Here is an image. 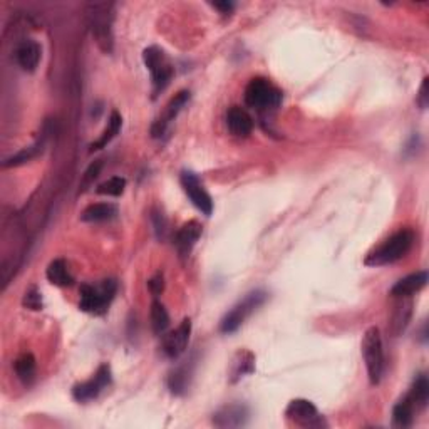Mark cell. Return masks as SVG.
<instances>
[{
  "mask_svg": "<svg viewBox=\"0 0 429 429\" xmlns=\"http://www.w3.org/2000/svg\"><path fill=\"white\" fill-rule=\"evenodd\" d=\"M150 316H151L153 332L158 334V336L165 334L166 329L170 327V316H168V311L165 309V305L158 302V300H155V302L151 304Z\"/></svg>",
  "mask_w": 429,
  "mask_h": 429,
  "instance_id": "4316f807",
  "label": "cell"
},
{
  "mask_svg": "<svg viewBox=\"0 0 429 429\" xmlns=\"http://www.w3.org/2000/svg\"><path fill=\"white\" fill-rule=\"evenodd\" d=\"M285 416L290 423L300 428H327V421L314 406V403L307 399H294L285 409Z\"/></svg>",
  "mask_w": 429,
  "mask_h": 429,
  "instance_id": "ba28073f",
  "label": "cell"
},
{
  "mask_svg": "<svg viewBox=\"0 0 429 429\" xmlns=\"http://www.w3.org/2000/svg\"><path fill=\"white\" fill-rule=\"evenodd\" d=\"M190 334H192V321L185 319L175 331L165 334L161 349H163V352L170 359H178V357L187 351Z\"/></svg>",
  "mask_w": 429,
  "mask_h": 429,
  "instance_id": "8fae6325",
  "label": "cell"
},
{
  "mask_svg": "<svg viewBox=\"0 0 429 429\" xmlns=\"http://www.w3.org/2000/svg\"><path fill=\"white\" fill-rule=\"evenodd\" d=\"M414 411H416V409H414L411 399H409L408 396H404L401 401L394 406V411H393L394 426H398V428L413 426Z\"/></svg>",
  "mask_w": 429,
  "mask_h": 429,
  "instance_id": "cb8c5ba5",
  "label": "cell"
},
{
  "mask_svg": "<svg viewBox=\"0 0 429 429\" xmlns=\"http://www.w3.org/2000/svg\"><path fill=\"white\" fill-rule=\"evenodd\" d=\"M151 220H153V223H155L156 235H158V238H163L165 232H166V220H165L163 213H153Z\"/></svg>",
  "mask_w": 429,
  "mask_h": 429,
  "instance_id": "d6a6232c",
  "label": "cell"
},
{
  "mask_svg": "<svg viewBox=\"0 0 429 429\" xmlns=\"http://www.w3.org/2000/svg\"><path fill=\"white\" fill-rule=\"evenodd\" d=\"M212 6L217 9V11H220L223 16H228V14H232L233 9H235V4L233 2H214Z\"/></svg>",
  "mask_w": 429,
  "mask_h": 429,
  "instance_id": "e575fe53",
  "label": "cell"
},
{
  "mask_svg": "<svg viewBox=\"0 0 429 429\" xmlns=\"http://www.w3.org/2000/svg\"><path fill=\"white\" fill-rule=\"evenodd\" d=\"M269 295L264 290H254V292L247 294L240 302H237L233 307L225 314V317L220 322V331L223 334H233L243 326V322L254 314L260 305L265 304Z\"/></svg>",
  "mask_w": 429,
  "mask_h": 429,
  "instance_id": "5b68a950",
  "label": "cell"
},
{
  "mask_svg": "<svg viewBox=\"0 0 429 429\" xmlns=\"http://www.w3.org/2000/svg\"><path fill=\"white\" fill-rule=\"evenodd\" d=\"M126 188V180L121 178V176H114V178H109L108 181H104L98 187L96 192L99 195H108V197H119L123 195Z\"/></svg>",
  "mask_w": 429,
  "mask_h": 429,
  "instance_id": "83f0119b",
  "label": "cell"
},
{
  "mask_svg": "<svg viewBox=\"0 0 429 429\" xmlns=\"http://www.w3.org/2000/svg\"><path fill=\"white\" fill-rule=\"evenodd\" d=\"M408 398L411 399L413 406L416 411H421L428 406L429 401V383L428 378L424 374H419L416 379H414L413 388L408 393Z\"/></svg>",
  "mask_w": 429,
  "mask_h": 429,
  "instance_id": "603a6c76",
  "label": "cell"
},
{
  "mask_svg": "<svg viewBox=\"0 0 429 429\" xmlns=\"http://www.w3.org/2000/svg\"><path fill=\"white\" fill-rule=\"evenodd\" d=\"M247 106L265 113L277 109L282 103V91L265 78H254L245 89Z\"/></svg>",
  "mask_w": 429,
  "mask_h": 429,
  "instance_id": "277c9868",
  "label": "cell"
},
{
  "mask_svg": "<svg viewBox=\"0 0 429 429\" xmlns=\"http://www.w3.org/2000/svg\"><path fill=\"white\" fill-rule=\"evenodd\" d=\"M116 282L114 280H104L99 285H81V302L79 307L83 312L94 314V316H101L108 311L109 304L113 302L114 295H116Z\"/></svg>",
  "mask_w": 429,
  "mask_h": 429,
  "instance_id": "8992f818",
  "label": "cell"
},
{
  "mask_svg": "<svg viewBox=\"0 0 429 429\" xmlns=\"http://www.w3.org/2000/svg\"><path fill=\"white\" fill-rule=\"evenodd\" d=\"M111 384V367L108 364H103L98 369V373L94 374V378H91L86 383H79L73 388V396L76 401L88 403L96 399L99 394L103 393L104 388Z\"/></svg>",
  "mask_w": 429,
  "mask_h": 429,
  "instance_id": "30bf717a",
  "label": "cell"
},
{
  "mask_svg": "<svg viewBox=\"0 0 429 429\" xmlns=\"http://www.w3.org/2000/svg\"><path fill=\"white\" fill-rule=\"evenodd\" d=\"M428 83H429V79H428V78H424V79H423L421 88H419L418 98H416V103L419 104V108H421V109H426V108H428V101H429V94H428Z\"/></svg>",
  "mask_w": 429,
  "mask_h": 429,
  "instance_id": "836d02e7",
  "label": "cell"
},
{
  "mask_svg": "<svg viewBox=\"0 0 429 429\" xmlns=\"http://www.w3.org/2000/svg\"><path fill=\"white\" fill-rule=\"evenodd\" d=\"M428 284V272H416V274L408 275L396 282V285L391 289V295L393 297H413L414 294L426 287Z\"/></svg>",
  "mask_w": 429,
  "mask_h": 429,
  "instance_id": "ac0fdd59",
  "label": "cell"
},
{
  "mask_svg": "<svg viewBox=\"0 0 429 429\" xmlns=\"http://www.w3.org/2000/svg\"><path fill=\"white\" fill-rule=\"evenodd\" d=\"M203 227L202 223H198L197 220H190L188 223H185L183 227L176 232L175 235V247L176 252H178L180 259H188L190 254H192L193 247L197 245V242L202 237Z\"/></svg>",
  "mask_w": 429,
  "mask_h": 429,
  "instance_id": "4fadbf2b",
  "label": "cell"
},
{
  "mask_svg": "<svg viewBox=\"0 0 429 429\" xmlns=\"http://www.w3.org/2000/svg\"><path fill=\"white\" fill-rule=\"evenodd\" d=\"M46 277L52 285H57V287H71L74 284V277L71 275L68 264L63 259L51 262L46 270Z\"/></svg>",
  "mask_w": 429,
  "mask_h": 429,
  "instance_id": "d6986e66",
  "label": "cell"
},
{
  "mask_svg": "<svg viewBox=\"0 0 429 429\" xmlns=\"http://www.w3.org/2000/svg\"><path fill=\"white\" fill-rule=\"evenodd\" d=\"M143 61H145V66L151 74L153 93H155L156 96V94H160L161 91L171 83L175 74V68L168 59V56L165 54V51H161L160 47L156 46L146 47V49L143 51Z\"/></svg>",
  "mask_w": 429,
  "mask_h": 429,
  "instance_id": "52a82bcc",
  "label": "cell"
},
{
  "mask_svg": "<svg viewBox=\"0 0 429 429\" xmlns=\"http://www.w3.org/2000/svg\"><path fill=\"white\" fill-rule=\"evenodd\" d=\"M249 408L243 404H228L213 414L212 421L217 428H242L249 423Z\"/></svg>",
  "mask_w": 429,
  "mask_h": 429,
  "instance_id": "7c38bea8",
  "label": "cell"
},
{
  "mask_svg": "<svg viewBox=\"0 0 429 429\" xmlns=\"http://www.w3.org/2000/svg\"><path fill=\"white\" fill-rule=\"evenodd\" d=\"M39 153V148L37 146H31V148H26V150H22L21 153H17V155L11 156V158H7L6 161H4V166H19V165H24L27 163V161H31L34 156Z\"/></svg>",
  "mask_w": 429,
  "mask_h": 429,
  "instance_id": "f1b7e54d",
  "label": "cell"
},
{
  "mask_svg": "<svg viewBox=\"0 0 429 429\" xmlns=\"http://www.w3.org/2000/svg\"><path fill=\"white\" fill-rule=\"evenodd\" d=\"M192 374H193L192 364H183L180 367H176V369L170 374V378H168V388L171 393L176 396H181V394L187 393L190 381H192Z\"/></svg>",
  "mask_w": 429,
  "mask_h": 429,
  "instance_id": "7402d4cb",
  "label": "cell"
},
{
  "mask_svg": "<svg viewBox=\"0 0 429 429\" xmlns=\"http://www.w3.org/2000/svg\"><path fill=\"white\" fill-rule=\"evenodd\" d=\"M227 126L233 136L247 138L254 130V121L245 109L233 106L227 113Z\"/></svg>",
  "mask_w": 429,
  "mask_h": 429,
  "instance_id": "e0dca14e",
  "label": "cell"
},
{
  "mask_svg": "<svg viewBox=\"0 0 429 429\" xmlns=\"http://www.w3.org/2000/svg\"><path fill=\"white\" fill-rule=\"evenodd\" d=\"M255 371V356L250 351L242 349L233 356L230 369H228V381L232 384H237L245 376L252 374Z\"/></svg>",
  "mask_w": 429,
  "mask_h": 429,
  "instance_id": "2e32d148",
  "label": "cell"
},
{
  "mask_svg": "<svg viewBox=\"0 0 429 429\" xmlns=\"http://www.w3.org/2000/svg\"><path fill=\"white\" fill-rule=\"evenodd\" d=\"M101 168H103V161H94V163L91 165L88 170H86V173L83 176V181H81V188H83V190L88 188L89 185L98 178L99 173H101Z\"/></svg>",
  "mask_w": 429,
  "mask_h": 429,
  "instance_id": "4dcf8cb0",
  "label": "cell"
},
{
  "mask_svg": "<svg viewBox=\"0 0 429 429\" xmlns=\"http://www.w3.org/2000/svg\"><path fill=\"white\" fill-rule=\"evenodd\" d=\"M148 287H150L151 294L155 295V297H158V295H161V292L165 290V279H163V274H156L155 277H153L150 282H148Z\"/></svg>",
  "mask_w": 429,
  "mask_h": 429,
  "instance_id": "1f68e13d",
  "label": "cell"
},
{
  "mask_svg": "<svg viewBox=\"0 0 429 429\" xmlns=\"http://www.w3.org/2000/svg\"><path fill=\"white\" fill-rule=\"evenodd\" d=\"M362 357H364L369 383L378 386L384 374V349L383 337L378 327H369L362 337Z\"/></svg>",
  "mask_w": 429,
  "mask_h": 429,
  "instance_id": "3957f363",
  "label": "cell"
},
{
  "mask_svg": "<svg viewBox=\"0 0 429 429\" xmlns=\"http://www.w3.org/2000/svg\"><path fill=\"white\" fill-rule=\"evenodd\" d=\"M118 214V208L111 203H94L89 205L88 208L81 213V220L89 222V223H98V222H108L113 220Z\"/></svg>",
  "mask_w": 429,
  "mask_h": 429,
  "instance_id": "44dd1931",
  "label": "cell"
},
{
  "mask_svg": "<svg viewBox=\"0 0 429 429\" xmlns=\"http://www.w3.org/2000/svg\"><path fill=\"white\" fill-rule=\"evenodd\" d=\"M121 126H123L121 114H119L118 111H113L111 116H109L108 128H106V130H104L101 138H99L98 141H94L93 145H91V150H93V151L94 150H101V148L106 146L108 143L113 140V138H116L119 135V131H121Z\"/></svg>",
  "mask_w": 429,
  "mask_h": 429,
  "instance_id": "484cf974",
  "label": "cell"
},
{
  "mask_svg": "<svg viewBox=\"0 0 429 429\" xmlns=\"http://www.w3.org/2000/svg\"><path fill=\"white\" fill-rule=\"evenodd\" d=\"M88 21L91 32L99 49L106 54H111L114 46L113 37V22H114V4L101 2L89 4L88 6Z\"/></svg>",
  "mask_w": 429,
  "mask_h": 429,
  "instance_id": "7a4b0ae2",
  "label": "cell"
},
{
  "mask_svg": "<svg viewBox=\"0 0 429 429\" xmlns=\"http://www.w3.org/2000/svg\"><path fill=\"white\" fill-rule=\"evenodd\" d=\"M401 302L396 304L394 312H393V322H391V331H393L394 336H399V334L404 332V329L408 327L409 319H411L413 314V302L411 297H398Z\"/></svg>",
  "mask_w": 429,
  "mask_h": 429,
  "instance_id": "ffe728a7",
  "label": "cell"
},
{
  "mask_svg": "<svg viewBox=\"0 0 429 429\" xmlns=\"http://www.w3.org/2000/svg\"><path fill=\"white\" fill-rule=\"evenodd\" d=\"M36 367H37L36 357L32 354H22L16 362H14V369H16L17 378L26 386H31L34 383Z\"/></svg>",
  "mask_w": 429,
  "mask_h": 429,
  "instance_id": "d4e9b609",
  "label": "cell"
},
{
  "mask_svg": "<svg viewBox=\"0 0 429 429\" xmlns=\"http://www.w3.org/2000/svg\"><path fill=\"white\" fill-rule=\"evenodd\" d=\"M42 49L36 41L26 39L17 46L16 49V61L26 73H34L37 66L41 63Z\"/></svg>",
  "mask_w": 429,
  "mask_h": 429,
  "instance_id": "9a60e30c",
  "label": "cell"
},
{
  "mask_svg": "<svg viewBox=\"0 0 429 429\" xmlns=\"http://www.w3.org/2000/svg\"><path fill=\"white\" fill-rule=\"evenodd\" d=\"M22 305L26 309H31V311H42L44 307V302H42V295L37 287H31L24 295L22 299Z\"/></svg>",
  "mask_w": 429,
  "mask_h": 429,
  "instance_id": "f546056e",
  "label": "cell"
},
{
  "mask_svg": "<svg viewBox=\"0 0 429 429\" xmlns=\"http://www.w3.org/2000/svg\"><path fill=\"white\" fill-rule=\"evenodd\" d=\"M190 101V93L188 91H180L176 96L171 99V101L168 103V106H166V111L163 116H161L158 121L155 123L151 128V135L153 138H163V135L166 133V130H168L170 123L173 121V119L178 116V113L183 109L185 106H187V103Z\"/></svg>",
  "mask_w": 429,
  "mask_h": 429,
  "instance_id": "5bb4252c",
  "label": "cell"
},
{
  "mask_svg": "<svg viewBox=\"0 0 429 429\" xmlns=\"http://www.w3.org/2000/svg\"><path fill=\"white\" fill-rule=\"evenodd\" d=\"M181 187H183L187 197L192 200V203L197 207L203 214L210 217L213 212V200L210 197V193L205 190L202 181L193 171H183L180 176Z\"/></svg>",
  "mask_w": 429,
  "mask_h": 429,
  "instance_id": "9c48e42d",
  "label": "cell"
},
{
  "mask_svg": "<svg viewBox=\"0 0 429 429\" xmlns=\"http://www.w3.org/2000/svg\"><path fill=\"white\" fill-rule=\"evenodd\" d=\"M414 233L411 230H399L389 237L384 243H381L378 249L371 252L364 259V265L367 267H383L391 265L394 262L404 259L413 249Z\"/></svg>",
  "mask_w": 429,
  "mask_h": 429,
  "instance_id": "6da1fadb",
  "label": "cell"
}]
</instances>
